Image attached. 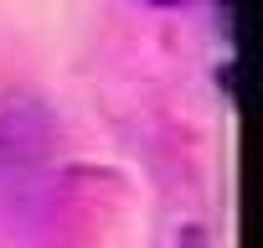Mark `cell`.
<instances>
[{"label":"cell","instance_id":"1","mask_svg":"<svg viewBox=\"0 0 263 248\" xmlns=\"http://www.w3.org/2000/svg\"><path fill=\"white\" fill-rule=\"evenodd\" d=\"M150 6H186V0H150Z\"/></svg>","mask_w":263,"mask_h":248}]
</instances>
